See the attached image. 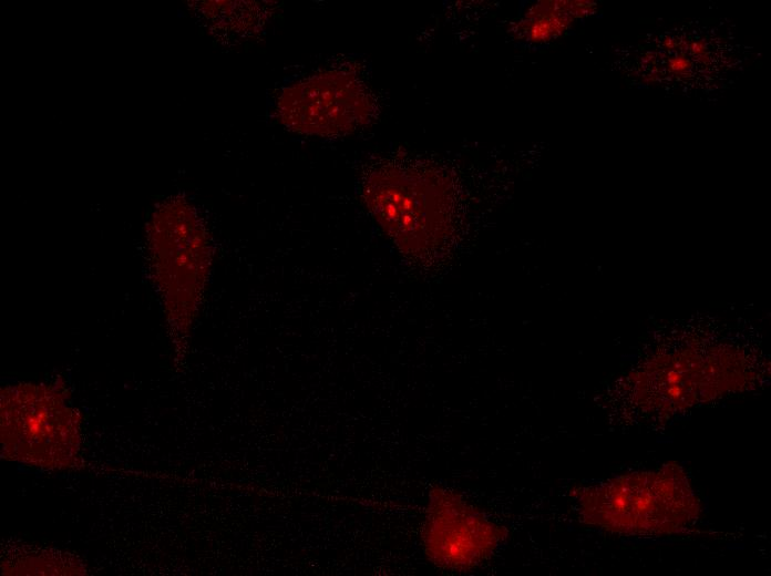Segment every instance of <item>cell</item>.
Masks as SVG:
<instances>
[{"instance_id": "obj_1", "label": "cell", "mask_w": 771, "mask_h": 576, "mask_svg": "<svg viewBox=\"0 0 771 576\" xmlns=\"http://www.w3.org/2000/svg\"><path fill=\"white\" fill-rule=\"evenodd\" d=\"M153 282L172 341L183 356L213 264V245L198 210L184 197L165 199L148 225Z\"/></svg>"}, {"instance_id": "obj_2", "label": "cell", "mask_w": 771, "mask_h": 576, "mask_svg": "<svg viewBox=\"0 0 771 576\" xmlns=\"http://www.w3.org/2000/svg\"><path fill=\"white\" fill-rule=\"evenodd\" d=\"M582 521L626 535H666L689 527L700 504L678 465L636 472L572 492Z\"/></svg>"}, {"instance_id": "obj_3", "label": "cell", "mask_w": 771, "mask_h": 576, "mask_svg": "<svg viewBox=\"0 0 771 576\" xmlns=\"http://www.w3.org/2000/svg\"><path fill=\"white\" fill-rule=\"evenodd\" d=\"M366 206L399 250L423 259L445 243L453 225V202L441 176L422 165L388 162L361 182Z\"/></svg>"}, {"instance_id": "obj_4", "label": "cell", "mask_w": 771, "mask_h": 576, "mask_svg": "<svg viewBox=\"0 0 771 576\" xmlns=\"http://www.w3.org/2000/svg\"><path fill=\"white\" fill-rule=\"evenodd\" d=\"M80 421L54 388L19 384L1 393V440L6 457L43 467L75 463Z\"/></svg>"}, {"instance_id": "obj_5", "label": "cell", "mask_w": 771, "mask_h": 576, "mask_svg": "<svg viewBox=\"0 0 771 576\" xmlns=\"http://www.w3.org/2000/svg\"><path fill=\"white\" fill-rule=\"evenodd\" d=\"M373 113L374 100L364 81L342 69L294 82L277 100L279 121L304 135H347L368 124Z\"/></svg>"}, {"instance_id": "obj_6", "label": "cell", "mask_w": 771, "mask_h": 576, "mask_svg": "<svg viewBox=\"0 0 771 576\" xmlns=\"http://www.w3.org/2000/svg\"><path fill=\"white\" fill-rule=\"evenodd\" d=\"M507 536L459 492L433 485L428 495L421 531L424 555L433 565L467 572L487 560Z\"/></svg>"}, {"instance_id": "obj_7", "label": "cell", "mask_w": 771, "mask_h": 576, "mask_svg": "<svg viewBox=\"0 0 771 576\" xmlns=\"http://www.w3.org/2000/svg\"><path fill=\"white\" fill-rule=\"evenodd\" d=\"M572 13L559 11L556 13L533 11L527 13L524 20V31L532 40H546L563 31L570 22Z\"/></svg>"}]
</instances>
